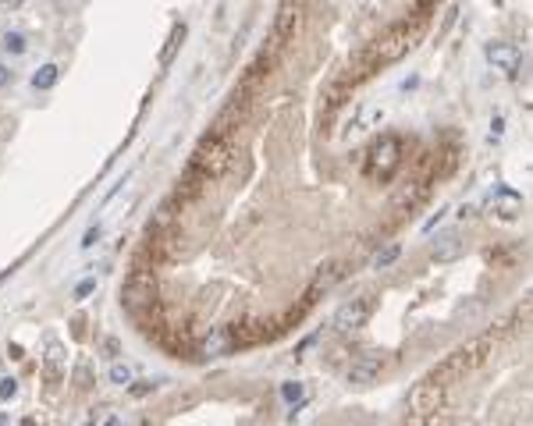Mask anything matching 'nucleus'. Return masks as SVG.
Returning a JSON list of instances; mask_svg holds the SVG:
<instances>
[{
    "label": "nucleus",
    "instance_id": "14",
    "mask_svg": "<svg viewBox=\"0 0 533 426\" xmlns=\"http://www.w3.org/2000/svg\"><path fill=\"white\" fill-rule=\"evenodd\" d=\"M57 79H61V68H57V64H40V68H36V75H33V89L47 93V89H54V86H57Z\"/></svg>",
    "mask_w": 533,
    "mask_h": 426
},
{
    "label": "nucleus",
    "instance_id": "15",
    "mask_svg": "<svg viewBox=\"0 0 533 426\" xmlns=\"http://www.w3.org/2000/svg\"><path fill=\"white\" fill-rule=\"evenodd\" d=\"M61 373H64V352H61V345H57V341H50V352H47V380H50V384H57V380H61Z\"/></svg>",
    "mask_w": 533,
    "mask_h": 426
},
{
    "label": "nucleus",
    "instance_id": "29",
    "mask_svg": "<svg viewBox=\"0 0 533 426\" xmlns=\"http://www.w3.org/2000/svg\"><path fill=\"white\" fill-rule=\"evenodd\" d=\"M0 426H8V415H0Z\"/></svg>",
    "mask_w": 533,
    "mask_h": 426
},
{
    "label": "nucleus",
    "instance_id": "24",
    "mask_svg": "<svg viewBox=\"0 0 533 426\" xmlns=\"http://www.w3.org/2000/svg\"><path fill=\"white\" fill-rule=\"evenodd\" d=\"M100 235H103V228H100V224H93V228L82 235V242H79V246H82V249H93V246L100 242Z\"/></svg>",
    "mask_w": 533,
    "mask_h": 426
},
{
    "label": "nucleus",
    "instance_id": "4",
    "mask_svg": "<svg viewBox=\"0 0 533 426\" xmlns=\"http://www.w3.org/2000/svg\"><path fill=\"white\" fill-rule=\"evenodd\" d=\"M228 160H231L228 142H224V139H217V135H206V139L196 146V153H192V163H189V167H196V171L210 181V178H217V174L228 167Z\"/></svg>",
    "mask_w": 533,
    "mask_h": 426
},
{
    "label": "nucleus",
    "instance_id": "28",
    "mask_svg": "<svg viewBox=\"0 0 533 426\" xmlns=\"http://www.w3.org/2000/svg\"><path fill=\"white\" fill-rule=\"evenodd\" d=\"M103 426H118V419H107V422H103Z\"/></svg>",
    "mask_w": 533,
    "mask_h": 426
},
{
    "label": "nucleus",
    "instance_id": "30",
    "mask_svg": "<svg viewBox=\"0 0 533 426\" xmlns=\"http://www.w3.org/2000/svg\"><path fill=\"white\" fill-rule=\"evenodd\" d=\"M529 306H533V295H529Z\"/></svg>",
    "mask_w": 533,
    "mask_h": 426
},
{
    "label": "nucleus",
    "instance_id": "8",
    "mask_svg": "<svg viewBox=\"0 0 533 426\" xmlns=\"http://www.w3.org/2000/svg\"><path fill=\"white\" fill-rule=\"evenodd\" d=\"M381 369H384V355H377V352H366V355H359V359L349 366V384H356V387H366V384H374V380L381 376Z\"/></svg>",
    "mask_w": 533,
    "mask_h": 426
},
{
    "label": "nucleus",
    "instance_id": "19",
    "mask_svg": "<svg viewBox=\"0 0 533 426\" xmlns=\"http://www.w3.org/2000/svg\"><path fill=\"white\" fill-rule=\"evenodd\" d=\"M18 394V380L15 376H0V401H11Z\"/></svg>",
    "mask_w": 533,
    "mask_h": 426
},
{
    "label": "nucleus",
    "instance_id": "2",
    "mask_svg": "<svg viewBox=\"0 0 533 426\" xmlns=\"http://www.w3.org/2000/svg\"><path fill=\"white\" fill-rule=\"evenodd\" d=\"M487 352H490V338H473V341H466V345H459L434 373H430V380H441V384H448V380H455V376H462V373H469L473 366H480L483 359H487Z\"/></svg>",
    "mask_w": 533,
    "mask_h": 426
},
{
    "label": "nucleus",
    "instance_id": "23",
    "mask_svg": "<svg viewBox=\"0 0 533 426\" xmlns=\"http://www.w3.org/2000/svg\"><path fill=\"white\" fill-rule=\"evenodd\" d=\"M157 387H160V380H139V384L132 380V387H128V391H132L135 398H142V394H150V391H157Z\"/></svg>",
    "mask_w": 533,
    "mask_h": 426
},
{
    "label": "nucleus",
    "instance_id": "7",
    "mask_svg": "<svg viewBox=\"0 0 533 426\" xmlns=\"http://www.w3.org/2000/svg\"><path fill=\"white\" fill-rule=\"evenodd\" d=\"M370 313H374V299H370V295H359V299H349L345 306H338V313H335V320H331V327H335L338 334H349V330H359V327H366V320H370Z\"/></svg>",
    "mask_w": 533,
    "mask_h": 426
},
{
    "label": "nucleus",
    "instance_id": "3",
    "mask_svg": "<svg viewBox=\"0 0 533 426\" xmlns=\"http://www.w3.org/2000/svg\"><path fill=\"white\" fill-rule=\"evenodd\" d=\"M420 40V29L409 22H398L395 29H388L374 47H370V64H395L398 57H405Z\"/></svg>",
    "mask_w": 533,
    "mask_h": 426
},
{
    "label": "nucleus",
    "instance_id": "26",
    "mask_svg": "<svg viewBox=\"0 0 533 426\" xmlns=\"http://www.w3.org/2000/svg\"><path fill=\"white\" fill-rule=\"evenodd\" d=\"M11 79H15V71H11L8 64H0V89H8V86H11Z\"/></svg>",
    "mask_w": 533,
    "mask_h": 426
},
{
    "label": "nucleus",
    "instance_id": "21",
    "mask_svg": "<svg viewBox=\"0 0 533 426\" xmlns=\"http://www.w3.org/2000/svg\"><path fill=\"white\" fill-rule=\"evenodd\" d=\"M75 384H79V387H89V384H93V373H89V362H86V359H79V366H75Z\"/></svg>",
    "mask_w": 533,
    "mask_h": 426
},
{
    "label": "nucleus",
    "instance_id": "20",
    "mask_svg": "<svg viewBox=\"0 0 533 426\" xmlns=\"http://www.w3.org/2000/svg\"><path fill=\"white\" fill-rule=\"evenodd\" d=\"M281 398H285V401H303V384H299V380L281 384Z\"/></svg>",
    "mask_w": 533,
    "mask_h": 426
},
{
    "label": "nucleus",
    "instance_id": "1",
    "mask_svg": "<svg viewBox=\"0 0 533 426\" xmlns=\"http://www.w3.org/2000/svg\"><path fill=\"white\" fill-rule=\"evenodd\" d=\"M121 306L132 313V320L146 323V313H150V309H157V277H153V270L135 267V270L125 277Z\"/></svg>",
    "mask_w": 533,
    "mask_h": 426
},
{
    "label": "nucleus",
    "instance_id": "25",
    "mask_svg": "<svg viewBox=\"0 0 533 426\" xmlns=\"http://www.w3.org/2000/svg\"><path fill=\"white\" fill-rule=\"evenodd\" d=\"M103 352H107L111 359H114V355H121V341H118V338H107V341H103Z\"/></svg>",
    "mask_w": 533,
    "mask_h": 426
},
{
    "label": "nucleus",
    "instance_id": "18",
    "mask_svg": "<svg viewBox=\"0 0 533 426\" xmlns=\"http://www.w3.org/2000/svg\"><path fill=\"white\" fill-rule=\"evenodd\" d=\"M398 256H402V246H398V242H391L388 249H381V253L374 256V270H388Z\"/></svg>",
    "mask_w": 533,
    "mask_h": 426
},
{
    "label": "nucleus",
    "instance_id": "12",
    "mask_svg": "<svg viewBox=\"0 0 533 426\" xmlns=\"http://www.w3.org/2000/svg\"><path fill=\"white\" fill-rule=\"evenodd\" d=\"M0 50H4L8 57H22V54H29V40H26V33L8 29L4 36H0Z\"/></svg>",
    "mask_w": 533,
    "mask_h": 426
},
{
    "label": "nucleus",
    "instance_id": "13",
    "mask_svg": "<svg viewBox=\"0 0 533 426\" xmlns=\"http://www.w3.org/2000/svg\"><path fill=\"white\" fill-rule=\"evenodd\" d=\"M181 40H185V22H174V25H171V36H167V47L160 50V68H167V64L174 61V54H178Z\"/></svg>",
    "mask_w": 533,
    "mask_h": 426
},
{
    "label": "nucleus",
    "instance_id": "11",
    "mask_svg": "<svg viewBox=\"0 0 533 426\" xmlns=\"http://www.w3.org/2000/svg\"><path fill=\"white\" fill-rule=\"evenodd\" d=\"M462 249H466V242L459 235H437L430 246V260L434 263H455L462 256Z\"/></svg>",
    "mask_w": 533,
    "mask_h": 426
},
{
    "label": "nucleus",
    "instance_id": "27",
    "mask_svg": "<svg viewBox=\"0 0 533 426\" xmlns=\"http://www.w3.org/2000/svg\"><path fill=\"white\" fill-rule=\"evenodd\" d=\"M22 0H0V11H18Z\"/></svg>",
    "mask_w": 533,
    "mask_h": 426
},
{
    "label": "nucleus",
    "instance_id": "10",
    "mask_svg": "<svg viewBox=\"0 0 533 426\" xmlns=\"http://www.w3.org/2000/svg\"><path fill=\"white\" fill-rule=\"evenodd\" d=\"M299 15H303V0H281V11H278V22H274V36L278 40H288L299 25Z\"/></svg>",
    "mask_w": 533,
    "mask_h": 426
},
{
    "label": "nucleus",
    "instance_id": "17",
    "mask_svg": "<svg viewBox=\"0 0 533 426\" xmlns=\"http://www.w3.org/2000/svg\"><path fill=\"white\" fill-rule=\"evenodd\" d=\"M107 376H111V384H118V387H132V380H135V369H132L128 362H114Z\"/></svg>",
    "mask_w": 533,
    "mask_h": 426
},
{
    "label": "nucleus",
    "instance_id": "16",
    "mask_svg": "<svg viewBox=\"0 0 533 426\" xmlns=\"http://www.w3.org/2000/svg\"><path fill=\"white\" fill-rule=\"evenodd\" d=\"M342 267H327V270H320L317 274V281H313V288H310V295H317V292H327V288H335L338 281H342Z\"/></svg>",
    "mask_w": 533,
    "mask_h": 426
},
{
    "label": "nucleus",
    "instance_id": "9",
    "mask_svg": "<svg viewBox=\"0 0 533 426\" xmlns=\"http://www.w3.org/2000/svg\"><path fill=\"white\" fill-rule=\"evenodd\" d=\"M487 61L494 68H501L505 75H519V64H522V54L515 43H490L487 47Z\"/></svg>",
    "mask_w": 533,
    "mask_h": 426
},
{
    "label": "nucleus",
    "instance_id": "22",
    "mask_svg": "<svg viewBox=\"0 0 533 426\" xmlns=\"http://www.w3.org/2000/svg\"><path fill=\"white\" fill-rule=\"evenodd\" d=\"M93 292H96V277H86V281H79V284H75V299H79V302H82V299H89Z\"/></svg>",
    "mask_w": 533,
    "mask_h": 426
},
{
    "label": "nucleus",
    "instance_id": "6",
    "mask_svg": "<svg viewBox=\"0 0 533 426\" xmlns=\"http://www.w3.org/2000/svg\"><path fill=\"white\" fill-rule=\"evenodd\" d=\"M398 163H402V142H398V135H381V139L374 142V149H370V167H374V174H377V178H391V174L398 171Z\"/></svg>",
    "mask_w": 533,
    "mask_h": 426
},
{
    "label": "nucleus",
    "instance_id": "5",
    "mask_svg": "<svg viewBox=\"0 0 533 426\" xmlns=\"http://www.w3.org/2000/svg\"><path fill=\"white\" fill-rule=\"evenodd\" d=\"M444 387L448 384H441V380H420L413 391H409V412L413 415H420V419H427V415H437L441 408H444Z\"/></svg>",
    "mask_w": 533,
    "mask_h": 426
}]
</instances>
